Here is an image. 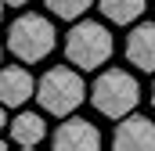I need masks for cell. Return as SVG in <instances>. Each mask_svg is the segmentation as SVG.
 Instances as JSON below:
<instances>
[{
	"label": "cell",
	"instance_id": "11",
	"mask_svg": "<svg viewBox=\"0 0 155 151\" xmlns=\"http://www.w3.org/2000/svg\"><path fill=\"white\" fill-rule=\"evenodd\" d=\"M90 4H94V0H47L51 14H54V18H61V22H76Z\"/></svg>",
	"mask_w": 155,
	"mask_h": 151
},
{
	"label": "cell",
	"instance_id": "16",
	"mask_svg": "<svg viewBox=\"0 0 155 151\" xmlns=\"http://www.w3.org/2000/svg\"><path fill=\"white\" fill-rule=\"evenodd\" d=\"M0 18H4V0H0Z\"/></svg>",
	"mask_w": 155,
	"mask_h": 151
},
{
	"label": "cell",
	"instance_id": "13",
	"mask_svg": "<svg viewBox=\"0 0 155 151\" xmlns=\"http://www.w3.org/2000/svg\"><path fill=\"white\" fill-rule=\"evenodd\" d=\"M7 7H22V4H29V0H4Z\"/></svg>",
	"mask_w": 155,
	"mask_h": 151
},
{
	"label": "cell",
	"instance_id": "2",
	"mask_svg": "<svg viewBox=\"0 0 155 151\" xmlns=\"http://www.w3.org/2000/svg\"><path fill=\"white\" fill-rule=\"evenodd\" d=\"M137 101H141V86L126 69H105L90 86V104L108 119L130 115L137 108Z\"/></svg>",
	"mask_w": 155,
	"mask_h": 151
},
{
	"label": "cell",
	"instance_id": "8",
	"mask_svg": "<svg viewBox=\"0 0 155 151\" xmlns=\"http://www.w3.org/2000/svg\"><path fill=\"white\" fill-rule=\"evenodd\" d=\"M33 94H36V83H33V76L25 72L22 65H7V69H0V104H7V108H22Z\"/></svg>",
	"mask_w": 155,
	"mask_h": 151
},
{
	"label": "cell",
	"instance_id": "9",
	"mask_svg": "<svg viewBox=\"0 0 155 151\" xmlns=\"http://www.w3.org/2000/svg\"><path fill=\"white\" fill-rule=\"evenodd\" d=\"M7 130H11V140H15L18 148H36L40 140L47 137V122H43V115H40V112H22V115H15V119L7 122Z\"/></svg>",
	"mask_w": 155,
	"mask_h": 151
},
{
	"label": "cell",
	"instance_id": "14",
	"mask_svg": "<svg viewBox=\"0 0 155 151\" xmlns=\"http://www.w3.org/2000/svg\"><path fill=\"white\" fill-rule=\"evenodd\" d=\"M0 151H7V140H4V137H0Z\"/></svg>",
	"mask_w": 155,
	"mask_h": 151
},
{
	"label": "cell",
	"instance_id": "5",
	"mask_svg": "<svg viewBox=\"0 0 155 151\" xmlns=\"http://www.w3.org/2000/svg\"><path fill=\"white\" fill-rule=\"evenodd\" d=\"M116 151H155V122L144 115H123L112 133Z\"/></svg>",
	"mask_w": 155,
	"mask_h": 151
},
{
	"label": "cell",
	"instance_id": "7",
	"mask_svg": "<svg viewBox=\"0 0 155 151\" xmlns=\"http://www.w3.org/2000/svg\"><path fill=\"white\" fill-rule=\"evenodd\" d=\"M126 61L141 72H155V22H141L126 36Z\"/></svg>",
	"mask_w": 155,
	"mask_h": 151
},
{
	"label": "cell",
	"instance_id": "3",
	"mask_svg": "<svg viewBox=\"0 0 155 151\" xmlns=\"http://www.w3.org/2000/svg\"><path fill=\"white\" fill-rule=\"evenodd\" d=\"M58 43V29L43 14H18L7 25V50L18 61H43Z\"/></svg>",
	"mask_w": 155,
	"mask_h": 151
},
{
	"label": "cell",
	"instance_id": "17",
	"mask_svg": "<svg viewBox=\"0 0 155 151\" xmlns=\"http://www.w3.org/2000/svg\"><path fill=\"white\" fill-rule=\"evenodd\" d=\"M0 58H4V47H0Z\"/></svg>",
	"mask_w": 155,
	"mask_h": 151
},
{
	"label": "cell",
	"instance_id": "1",
	"mask_svg": "<svg viewBox=\"0 0 155 151\" xmlns=\"http://www.w3.org/2000/svg\"><path fill=\"white\" fill-rule=\"evenodd\" d=\"M40 101V108L47 115H72L87 101V86H83V79H79L76 69H69V65H58V69H47V72L36 79V94H33Z\"/></svg>",
	"mask_w": 155,
	"mask_h": 151
},
{
	"label": "cell",
	"instance_id": "12",
	"mask_svg": "<svg viewBox=\"0 0 155 151\" xmlns=\"http://www.w3.org/2000/svg\"><path fill=\"white\" fill-rule=\"evenodd\" d=\"M4 122H7V104H0V130H4Z\"/></svg>",
	"mask_w": 155,
	"mask_h": 151
},
{
	"label": "cell",
	"instance_id": "10",
	"mask_svg": "<svg viewBox=\"0 0 155 151\" xmlns=\"http://www.w3.org/2000/svg\"><path fill=\"white\" fill-rule=\"evenodd\" d=\"M97 7H101V14H105L108 22L130 25V22H137V18L144 14L148 0H97Z\"/></svg>",
	"mask_w": 155,
	"mask_h": 151
},
{
	"label": "cell",
	"instance_id": "4",
	"mask_svg": "<svg viewBox=\"0 0 155 151\" xmlns=\"http://www.w3.org/2000/svg\"><path fill=\"white\" fill-rule=\"evenodd\" d=\"M112 33L101 25V22H79L69 29V36H65V58H69V65H76V69H101L108 58H112Z\"/></svg>",
	"mask_w": 155,
	"mask_h": 151
},
{
	"label": "cell",
	"instance_id": "15",
	"mask_svg": "<svg viewBox=\"0 0 155 151\" xmlns=\"http://www.w3.org/2000/svg\"><path fill=\"white\" fill-rule=\"evenodd\" d=\"M152 104H155V83H152Z\"/></svg>",
	"mask_w": 155,
	"mask_h": 151
},
{
	"label": "cell",
	"instance_id": "6",
	"mask_svg": "<svg viewBox=\"0 0 155 151\" xmlns=\"http://www.w3.org/2000/svg\"><path fill=\"white\" fill-rule=\"evenodd\" d=\"M51 144L58 151H97L101 148V130L94 122H87V119H65L54 130Z\"/></svg>",
	"mask_w": 155,
	"mask_h": 151
}]
</instances>
